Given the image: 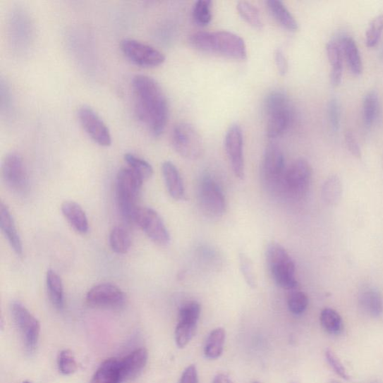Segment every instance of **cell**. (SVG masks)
<instances>
[{"instance_id": "cell-31", "label": "cell", "mask_w": 383, "mask_h": 383, "mask_svg": "<svg viewBox=\"0 0 383 383\" xmlns=\"http://www.w3.org/2000/svg\"><path fill=\"white\" fill-rule=\"evenodd\" d=\"M379 95L376 90H370L363 98V118L367 126H372L377 118L379 110Z\"/></svg>"}, {"instance_id": "cell-28", "label": "cell", "mask_w": 383, "mask_h": 383, "mask_svg": "<svg viewBox=\"0 0 383 383\" xmlns=\"http://www.w3.org/2000/svg\"><path fill=\"white\" fill-rule=\"evenodd\" d=\"M342 193V183L339 176H332L324 182L322 196L323 200L328 205H337L341 200Z\"/></svg>"}, {"instance_id": "cell-11", "label": "cell", "mask_w": 383, "mask_h": 383, "mask_svg": "<svg viewBox=\"0 0 383 383\" xmlns=\"http://www.w3.org/2000/svg\"><path fill=\"white\" fill-rule=\"evenodd\" d=\"M83 128L97 145L108 147L112 144V135L105 122L89 106L80 107L78 112Z\"/></svg>"}, {"instance_id": "cell-19", "label": "cell", "mask_w": 383, "mask_h": 383, "mask_svg": "<svg viewBox=\"0 0 383 383\" xmlns=\"http://www.w3.org/2000/svg\"><path fill=\"white\" fill-rule=\"evenodd\" d=\"M328 59L331 64L330 82L333 86L340 85L343 77V49L341 42L333 39L326 46Z\"/></svg>"}, {"instance_id": "cell-47", "label": "cell", "mask_w": 383, "mask_h": 383, "mask_svg": "<svg viewBox=\"0 0 383 383\" xmlns=\"http://www.w3.org/2000/svg\"><path fill=\"white\" fill-rule=\"evenodd\" d=\"M213 383H233L231 379L224 374H219L217 375Z\"/></svg>"}, {"instance_id": "cell-48", "label": "cell", "mask_w": 383, "mask_h": 383, "mask_svg": "<svg viewBox=\"0 0 383 383\" xmlns=\"http://www.w3.org/2000/svg\"><path fill=\"white\" fill-rule=\"evenodd\" d=\"M329 383H341V382L337 380H332Z\"/></svg>"}, {"instance_id": "cell-32", "label": "cell", "mask_w": 383, "mask_h": 383, "mask_svg": "<svg viewBox=\"0 0 383 383\" xmlns=\"http://www.w3.org/2000/svg\"><path fill=\"white\" fill-rule=\"evenodd\" d=\"M212 2L209 0H199L193 8L194 22L201 27L207 26L212 20Z\"/></svg>"}, {"instance_id": "cell-51", "label": "cell", "mask_w": 383, "mask_h": 383, "mask_svg": "<svg viewBox=\"0 0 383 383\" xmlns=\"http://www.w3.org/2000/svg\"><path fill=\"white\" fill-rule=\"evenodd\" d=\"M372 383H378V382H372Z\"/></svg>"}, {"instance_id": "cell-27", "label": "cell", "mask_w": 383, "mask_h": 383, "mask_svg": "<svg viewBox=\"0 0 383 383\" xmlns=\"http://www.w3.org/2000/svg\"><path fill=\"white\" fill-rule=\"evenodd\" d=\"M226 341V331L222 328H217L209 335L205 347V355L209 360H217L224 352Z\"/></svg>"}, {"instance_id": "cell-44", "label": "cell", "mask_w": 383, "mask_h": 383, "mask_svg": "<svg viewBox=\"0 0 383 383\" xmlns=\"http://www.w3.org/2000/svg\"><path fill=\"white\" fill-rule=\"evenodd\" d=\"M275 63L281 76H286L288 71V61L282 49L278 48L275 52Z\"/></svg>"}, {"instance_id": "cell-40", "label": "cell", "mask_w": 383, "mask_h": 383, "mask_svg": "<svg viewBox=\"0 0 383 383\" xmlns=\"http://www.w3.org/2000/svg\"><path fill=\"white\" fill-rule=\"evenodd\" d=\"M325 357L327 363L331 367L333 372L345 380L350 379L351 377L347 372V370H346L344 365L339 360V358L334 353V351H332L331 349H327L325 352Z\"/></svg>"}, {"instance_id": "cell-8", "label": "cell", "mask_w": 383, "mask_h": 383, "mask_svg": "<svg viewBox=\"0 0 383 383\" xmlns=\"http://www.w3.org/2000/svg\"><path fill=\"white\" fill-rule=\"evenodd\" d=\"M312 178V166L305 159H298L287 169L284 193L292 199L301 200L310 189Z\"/></svg>"}, {"instance_id": "cell-6", "label": "cell", "mask_w": 383, "mask_h": 383, "mask_svg": "<svg viewBox=\"0 0 383 383\" xmlns=\"http://www.w3.org/2000/svg\"><path fill=\"white\" fill-rule=\"evenodd\" d=\"M286 171L285 156L280 147L274 143L269 144L264 154L262 175L270 190L284 192Z\"/></svg>"}, {"instance_id": "cell-24", "label": "cell", "mask_w": 383, "mask_h": 383, "mask_svg": "<svg viewBox=\"0 0 383 383\" xmlns=\"http://www.w3.org/2000/svg\"><path fill=\"white\" fill-rule=\"evenodd\" d=\"M360 304L363 310L370 317L379 318L383 315V298L381 293L372 288L360 293Z\"/></svg>"}, {"instance_id": "cell-22", "label": "cell", "mask_w": 383, "mask_h": 383, "mask_svg": "<svg viewBox=\"0 0 383 383\" xmlns=\"http://www.w3.org/2000/svg\"><path fill=\"white\" fill-rule=\"evenodd\" d=\"M162 171L166 188L172 199L183 200L185 190L179 171L174 164L166 162L162 166Z\"/></svg>"}, {"instance_id": "cell-46", "label": "cell", "mask_w": 383, "mask_h": 383, "mask_svg": "<svg viewBox=\"0 0 383 383\" xmlns=\"http://www.w3.org/2000/svg\"><path fill=\"white\" fill-rule=\"evenodd\" d=\"M180 383H199L195 365H190L184 370Z\"/></svg>"}, {"instance_id": "cell-36", "label": "cell", "mask_w": 383, "mask_h": 383, "mask_svg": "<svg viewBox=\"0 0 383 383\" xmlns=\"http://www.w3.org/2000/svg\"><path fill=\"white\" fill-rule=\"evenodd\" d=\"M383 31V15L375 16L368 24L366 30V44L369 47H375L381 38Z\"/></svg>"}, {"instance_id": "cell-12", "label": "cell", "mask_w": 383, "mask_h": 383, "mask_svg": "<svg viewBox=\"0 0 383 383\" xmlns=\"http://www.w3.org/2000/svg\"><path fill=\"white\" fill-rule=\"evenodd\" d=\"M135 224L138 225L146 236L159 245H166L170 242L168 229L162 217L150 207L140 208Z\"/></svg>"}, {"instance_id": "cell-50", "label": "cell", "mask_w": 383, "mask_h": 383, "mask_svg": "<svg viewBox=\"0 0 383 383\" xmlns=\"http://www.w3.org/2000/svg\"><path fill=\"white\" fill-rule=\"evenodd\" d=\"M253 383H259V382H253Z\"/></svg>"}, {"instance_id": "cell-17", "label": "cell", "mask_w": 383, "mask_h": 383, "mask_svg": "<svg viewBox=\"0 0 383 383\" xmlns=\"http://www.w3.org/2000/svg\"><path fill=\"white\" fill-rule=\"evenodd\" d=\"M147 351L145 348H139L119 360L123 380L129 381L139 377L147 365Z\"/></svg>"}, {"instance_id": "cell-35", "label": "cell", "mask_w": 383, "mask_h": 383, "mask_svg": "<svg viewBox=\"0 0 383 383\" xmlns=\"http://www.w3.org/2000/svg\"><path fill=\"white\" fill-rule=\"evenodd\" d=\"M197 324L178 321L176 329V341L178 347L184 348L195 334Z\"/></svg>"}, {"instance_id": "cell-20", "label": "cell", "mask_w": 383, "mask_h": 383, "mask_svg": "<svg viewBox=\"0 0 383 383\" xmlns=\"http://www.w3.org/2000/svg\"><path fill=\"white\" fill-rule=\"evenodd\" d=\"M61 209L69 224L78 232L85 234L89 231L87 216L79 204L73 201H66L61 205Z\"/></svg>"}, {"instance_id": "cell-3", "label": "cell", "mask_w": 383, "mask_h": 383, "mask_svg": "<svg viewBox=\"0 0 383 383\" xmlns=\"http://www.w3.org/2000/svg\"><path fill=\"white\" fill-rule=\"evenodd\" d=\"M143 180L131 169H121L116 178V194L121 216L130 224H135L139 209L137 205Z\"/></svg>"}, {"instance_id": "cell-2", "label": "cell", "mask_w": 383, "mask_h": 383, "mask_svg": "<svg viewBox=\"0 0 383 383\" xmlns=\"http://www.w3.org/2000/svg\"><path fill=\"white\" fill-rule=\"evenodd\" d=\"M189 43L197 51L227 58L245 60L247 49L241 36L228 31L197 32L192 34Z\"/></svg>"}, {"instance_id": "cell-23", "label": "cell", "mask_w": 383, "mask_h": 383, "mask_svg": "<svg viewBox=\"0 0 383 383\" xmlns=\"http://www.w3.org/2000/svg\"><path fill=\"white\" fill-rule=\"evenodd\" d=\"M343 54L347 58L351 71L360 75L363 71V59L359 47L351 35H344L341 39Z\"/></svg>"}, {"instance_id": "cell-1", "label": "cell", "mask_w": 383, "mask_h": 383, "mask_svg": "<svg viewBox=\"0 0 383 383\" xmlns=\"http://www.w3.org/2000/svg\"><path fill=\"white\" fill-rule=\"evenodd\" d=\"M135 114L154 137H159L167 126L169 109L164 90L154 78L135 76L132 81Z\"/></svg>"}, {"instance_id": "cell-10", "label": "cell", "mask_w": 383, "mask_h": 383, "mask_svg": "<svg viewBox=\"0 0 383 383\" xmlns=\"http://www.w3.org/2000/svg\"><path fill=\"white\" fill-rule=\"evenodd\" d=\"M199 201L202 211L208 217H220L226 212V200L218 184L205 176L200 184Z\"/></svg>"}, {"instance_id": "cell-49", "label": "cell", "mask_w": 383, "mask_h": 383, "mask_svg": "<svg viewBox=\"0 0 383 383\" xmlns=\"http://www.w3.org/2000/svg\"><path fill=\"white\" fill-rule=\"evenodd\" d=\"M23 383H32V382H29V381H25V382H23Z\"/></svg>"}, {"instance_id": "cell-33", "label": "cell", "mask_w": 383, "mask_h": 383, "mask_svg": "<svg viewBox=\"0 0 383 383\" xmlns=\"http://www.w3.org/2000/svg\"><path fill=\"white\" fill-rule=\"evenodd\" d=\"M125 160L129 168L137 173L143 181L152 177L154 173L153 168L146 160L130 153L125 155Z\"/></svg>"}, {"instance_id": "cell-18", "label": "cell", "mask_w": 383, "mask_h": 383, "mask_svg": "<svg viewBox=\"0 0 383 383\" xmlns=\"http://www.w3.org/2000/svg\"><path fill=\"white\" fill-rule=\"evenodd\" d=\"M0 227L12 250L18 255L23 254V243L18 232L16 222L8 207L3 202L0 205Z\"/></svg>"}, {"instance_id": "cell-34", "label": "cell", "mask_w": 383, "mask_h": 383, "mask_svg": "<svg viewBox=\"0 0 383 383\" xmlns=\"http://www.w3.org/2000/svg\"><path fill=\"white\" fill-rule=\"evenodd\" d=\"M237 8L241 17L247 23L256 29H262L264 23L259 13V11L253 4L248 2H239Z\"/></svg>"}, {"instance_id": "cell-52", "label": "cell", "mask_w": 383, "mask_h": 383, "mask_svg": "<svg viewBox=\"0 0 383 383\" xmlns=\"http://www.w3.org/2000/svg\"><path fill=\"white\" fill-rule=\"evenodd\" d=\"M292 383H296V382H292Z\"/></svg>"}, {"instance_id": "cell-9", "label": "cell", "mask_w": 383, "mask_h": 383, "mask_svg": "<svg viewBox=\"0 0 383 383\" xmlns=\"http://www.w3.org/2000/svg\"><path fill=\"white\" fill-rule=\"evenodd\" d=\"M121 51L135 65L154 68L162 65L166 56L154 47L133 39H123L120 42Z\"/></svg>"}, {"instance_id": "cell-5", "label": "cell", "mask_w": 383, "mask_h": 383, "mask_svg": "<svg viewBox=\"0 0 383 383\" xmlns=\"http://www.w3.org/2000/svg\"><path fill=\"white\" fill-rule=\"evenodd\" d=\"M171 142L176 152L188 159H199L204 152V143L199 132L188 122H181L173 128Z\"/></svg>"}, {"instance_id": "cell-37", "label": "cell", "mask_w": 383, "mask_h": 383, "mask_svg": "<svg viewBox=\"0 0 383 383\" xmlns=\"http://www.w3.org/2000/svg\"><path fill=\"white\" fill-rule=\"evenodd\" d=\"M57 363L59 372L64 375H73L78 368L75 357L70 350L61 351L59 353Z\"/></svg>"}, {"instance_id": "cell-16", "label": "cell", "mask_w": 383, "mask_h": 383, "mask_svg": "<svg viewBox=\"0 0 383 383\" xmlns=\"http://www.w3.org/2000/svg\"><path fill=\"white\" fill-rule=\"evenodd\" d=\"M225 148L234 175L240 179H243L245 177L243 134L238 123H233L229 128L225 138Z\"/></svg>"}, {"instance_id": "cell-26", "label": "cell", "mask_w": 383, "mask_h": 383, "mask_svg": "<svg viewBox=\"0 0 383 383\" xmlns=\"http://www.w3.org/2000/svg\"><path fill=\"white\" fill-rule=\"evenodd\" d=\"M46 281L49 300L56 310H63L65 303L63 281L53 269L47 271Z\"/></svg>"}, {"instance_id": "cell-38", "label": "cell", "mask_w": 383, "mask_h": 383, "mask_svg": "<svg viewBox=\"0 0 383 383\" xmlns=\"http://www.w3.org/2000/svg\"><path fill=\"white\" fill-rule=\"evenodd\" d=\"M288 308L295 315H300L307 310L308 299L307 295L302 291H293L288 298Z\"/></svg>"}, {"instance_id": "cell-45", "label": "cell", "mask_w": 383, "mask_h": 383, "mask_svg": "<svg viewBox=\"0 0 383 383\" xmlns=\"http://www.w3.org/2000/svg\"><path fill=\"white\" fill-rule=\"evenodd\" d=\"M344 138L351 154L356 157H361V147L355 138L354 134L351 131H347L345 133Z\"/></svg>"}, {"instance_id": "cell-14", "label": "cell", "mask_w": 383, "mask_h": 383, "mask_svg": "<svg viewBox=\"0 0 383 383\" xmlns=\"http://www.w3.org/2000/svg\"><path fill=\"white\" fill-rule=\"evenodd\" d=\"M267 116V135L270 139L280 137L288 128L291 120L290 102L276 101L265 106Z\"/></svg>"}, {"instance_id": "cell-29", "label": "cell", "mask_w": 383, "mask_h": 383, "mask_svg": "<svg viewBox=\"0 0 383 383\" xmlns=\"http://www.w3.org/2000/svg\"><path fill=\"white\" fill-rule=\"evenodd\" d=\"M320 324L324 329L332 336L340 335L344 324L341 315L334 310L326 308L320 313Z\"/></svg>"}, {"instance_id": "cell-43", "label": "cell", "mask_w": 383, "mask_h": 383, "mask_svg": "<svg viewBox=\"0 0 383 383\" xmlns=\"http://www.w3.org/2000/svg\"><path fill=\"white\" fill-rule=\"evenodd\" d=\"M1 112L8 114L11 110V95L9 89V86L4 80H1Z\"/></svg>"}, {"instance_id": "cell-4", "label": "cell", "mask_w": 383, "mask_h": 383, "mask_svg": "<svg viewBox=\"0 0 383 383\" xmlns=\"http://www.w3.org/2000/svg\"><path fill=\"white\" fill-rule=\"evenodd\" d=\"M267 262L272 276L277 285L286 290H294L298 286L295 276V265L287 250L276 243L267 246Z\"/></svg>"}, {"instance_id": "cell-7", "label": "cell", "mask_w": 383, "mask_h": 383, "mask_svg": "<svg viewBox=\"0 0 383 383\" xmlns=\"http://www.w3.org/2000/svg\"><path fill=\"white\" fill-rule=\"evenodd\" d=\"M11 312L25 349L29 353H34L40 337L41 326L39 320L19 302L11 304Z\"/></svg>"}, {"instance_id": "cell-13", "label": "cell", "mask_w": 383, "mask_h": 383, "mask_svg": "<svg viewBox=\"0 0 383 383\" xmlns=\"http://www.w3.org/2000/svg\"><path fill=\"white\" fill-rule=\"evenodd\" d=\"M126 294L113 284L102 283L94 286L86 295V301L93 306L118 310L126 303Z\"/></svg>"}, {"instance_id": "cell-42", "label": "cell", "mask_w": 383, "mask_h": 383, "mask_svg": "<svg viewBox=\"0 0 383 383\" xmlns=\"http://www.w3.org/2000/svg\"><path fill=\"white\" fill-rule=\"evenodd\" d=\"M240 265L243 277L250 288H255L256 281L254 275L253 265L250 259L244 254L240 255Z\"/></svg>"}, {"instance_id": "cell-30", "label": "cell", "mask_w": 383, "mask_h": 383, "mask_svg": "<svg viewBox=\"0 0 383 383\" xmlns=\"http://www.w3.org/2000/svg\"><path fill=\"white\" fill-rule=\"evenodd\" d=\"M109 243L116 253L126 254L131 245L130 233L125 228L117 226L110 233Z\"/></svg>"}, {"instance_id": "cell-25", "label": "cell", "mask_w": 383, "mask_h": 383, "mask_svg": "<svg viewBox=\"0 0 383 383\" xmlns=\"http://www.w3.org/2000/svg\"><path fill=\"white\" fill-rule=\"evenodd\" d=\"M266 4L271 15L281 26L292 32L299 29L298 20L295 19L291 11L282 2L277 1V0H269Z\"/></svg>"}, {"instance_id": "cell-41", "label": "cell", "mask_w": 383, "mask_h": 383, "mask_svg": "<svg viewBox=\"0 0 383 383\" xmlns=\"http://www.w3.org/2000/svg\"><path fill=\"white\" fill-rule=\"evenodd\" d=\"M327 109L332 128L335 130H338L341 126V105L336 97L330 98Z\"/></svg>"}, {"instance_id": "cell-21", "label": "cell", "mask_w": 383, "mask_h": 383, "mask_svg": "<svg viewBox=\"0 0 383 383\" xmlns=\"http://www.w3.org/2000/svg\"><path fill=\"white\" fill-rule=\"evenodd\" d=\"M123 380L120 360L109 359L97 369L90 383H123Z\"/></svg>"}, {"instance_id": "cell-39", "label": "cell", "mask_w": 383, "mask_h": 383, "mask_svg": "<svg viewBox=\"0 0 383 383\" xmlns=\"http://www.w3.org/2000/svg\"><path fill=\"white\" fill-rule=\"evenodd\" d=\"M200 314V305L196 302H190L181 308L179 320L184 321V322L197 324Z\"/></svg>"}, {"instance_id": "cell-15", "label": "cell", "mask_w": 383, "mask_h": 383, "mask_svg": "<svg viewBox=\"0 0 383 383\" xmlns=\"http://www.w3.org/2000/svg\"><path fill=\"white\" fill-rule=\"evenodd\" d=\"M2 176L6 186L16 193L27 188L28 176L22 157L16 152L6 155L2 163Z\"/></svg>"}]
</instances>
